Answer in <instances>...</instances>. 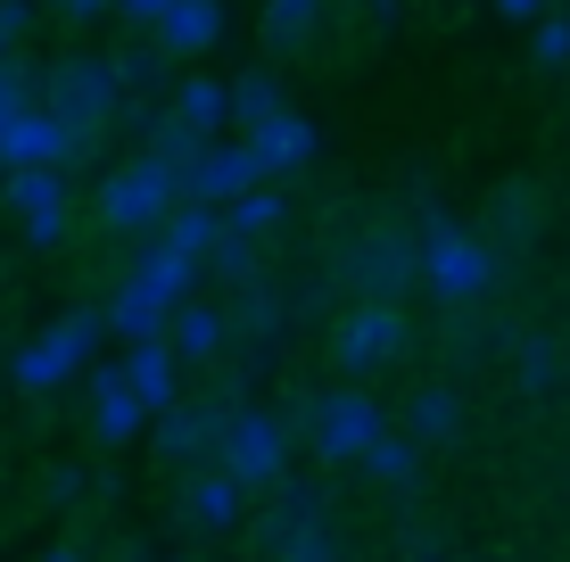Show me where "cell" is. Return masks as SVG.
Returning a JSON list of instances; mask_svg holds the SVG:
<instances>
[{"label":"cell","instance_id":"cell-1","mask_svg":"<svg viewBox=\"0 0 570 562\" xmlns=\"http://www.w3.org/2000/svg\"><path fill=\"white\" fill-rule=\"evenodd\" d=\"M414 282L439 289L446 306L488 298V289H497V240H480V231H463V224L439 216V224L422 231V248H414Z\"/></svg>","mask_w":570,"mask_h":562},{"label":"cell","instance_id":"cell-2","mask_svg":"<svg viewBox=\"0 0 570 562\" xmlns=\"http://www.w3.org/2000/svg\"><path fill=\"white\" fill-rule=\"evenodd\" d=\"M91 356H100V315H91V306H75V315H58L42 339H26V347L9 356V390H17V397H58Z\"/></svg>","mask_w":570,"mask_h":562},{"label":"cell","instance_id":"cell-3","mask_svg":"<svg viewBox=\"0 0 570 562\" xmlns=\"http://www.w3.org/2000/svg\"><path fill=\"white\" fill-rule=\"evenodd\" d=\"M33 100H42L58 125L75 132V141L91 149V132L100 125H116V108H125V83H116V67L108 58H58L50 67V83L33 91Z\"/></svg>","mask_w":570,"mask_h":562},{"label":"cell","instance_id":"cell-4","mask_svg":"<svg viewBox=\"0 0 570 562\" xmlns=\"http://www.w3.org/2000/svg\"><path fill=\"white\" fill-rule=\"evenodd\" d=\"M215 472L240 480V489H282L289 480V431L257 405H240V414H224V431H215Z\"/></svg>","mask_w":570,"mask_h":562},{"label":"cell","instance_id":"cell-5","mask_svg":"<svg viewBox=\"0 0 570 562\" xmlns=\"http://www.w3.org/2000/svg\"><path fill=\"white\" fill-rule=\"evenodd\" d=\"M183 199V190H174V174L157 166V158H125L100 183V224L108 231H132V240H149L157 224H166V207Z\"/></svg>","mask_w":570,"mask_h":562},{"label":"cell","instance_id":"cell-6","mask_svg":"<svg viewBox=\"0 0 570 562\" xmlns=\"http://www.w3.org/2000/svg\"><path fill=\"white\" fill-rule=\"evenodd\" d=\"M405 339H414L405 306L364 298V306H347V315H340V332H331V356H340V373H381V364L405 356Z\"/></svg>","mask_w":570,"mask_h":562},{"label":"cell","instance_id":"cell-7","mask_svg":"<svg viewBox=\"0 0 570 562\" xmlns=\"http://www.w3.org/2000/svg\"><path fill=\"white\" fill-rule=\"evenodd\" d=\"M9 216L33 248H58L75 231V190H67V166H17L9 174Z\"/></svg>","mask_w":570,"mask_h":562},{"label":"cell","instance_id":"cell-8","mask_svg":"<svg viewBox=\"0 0 570 562\" xmlns=\"http://www.w3.org/2000/svg\"><path fill=\"white\" fill-rule=\"evenodd\" d=\"M240 149H248V166H257L265 183H282V174L314 166V149H323V132H314V125H306L298 108H273V116H257V125H240Z\"/></svg>","mask_w":570,"mask_h":562},{"label":"cell","instance_id":"cell-9","mask_svg":"<svg viewBox=\"0 0 570 562\" xmlns=\"http://www.w3.org/2000/svg\"><path fill=\"white\" fill-rule=\"evenodd\" d=\"M381 431H389V422H381V405H372L364 390L314 397V455H323V463H356Z\"/></svg>","mask_w":570,"mask_h":562},{"label":"cell","instance_id":"cell-10","mask_svg":"<svg viewBox=\"0 0 570 562\" xmlns=\"http://www.w3.org/2000/svg\"><path fill=\"white\" fill-rule=\"evenodd\" d=\"M67 158H83V141H75L42 100L17 108L9 125H0V174H17V166H67Z\"/></svg>","mask_w":570,"mask_h":562},{"label":"cell","instance_id":"cell-11","mask_svg":"<svg viewBox=\"0 0 570 562\" xmlns=\"http://www.w3.org/2000/svg\"><path fill=\"white\" fill-rule=\"evenodd\" d=\"M257 183H265V174L248 166V149H240V141H207L199 158L174 174V190H183V199H199V207H232L240 190H257Z\"/></svg>","mask_w":570,"mask_h":562},{"label":"cell","instance_id":"cell-12","mask_svg":"<svg viewBox=\"0 0 570 562\" xmlns=\"http://www.w3.org/2000/svg\"><path fill=\"white\" fill-rule=\"evenodd\" d=\"M347 282H356L364 298L405 306V282H414V240H405V231H372V240H356V257H347Z\"/></svg>","mask_w":570,"mask_h":562},{"label":"cell","instance_id":"cell-13","mask_svg":"<svg viewBox=\"0 0 570 562\" xmlns=\"http://www.w3.org/2000/svg\"><path fill=\"white\" fill-rule=\"evenodd\" d=\"M224 26H232L224 0H174L149 33H157V58H207L215 42H224Z\"/></svg>","mask_w":570,"mask_h":562},{"label":"cell","instance_id":"cell-14","mask_svg":"<svg viewBox=\"0 0 570 562\" xmlns=\"http://www.w3.org/2000/svg\"><path fill=\"white\" fill-rule=\"evenodd\" d=\"M224 339H232L224 306L199 298V289H190V298L166 315V347H174V364H215V356H224Z\"/></svg>","mask_w":570,"mask_h":562},{"label":"cell","instance_id":"cell-15","mask_svg":"<svg viewBox=\"0 0 570 562\" xmlns=\"http://www.w3.org/2000/svg\"><path fill=\"white\" fill-rule=\"evenodd\" d=\"M125 289H141L149 306H166V315H174V306H183L190 289H199V265H190V257H174L166 240H141V257H132Z\"/></svg>","mask_w":570,"mask_h":562},{"label":"cell","instance_id":"cell-16","mask_svg":"<svg viewBox=\"0 0 570 562\" xmlns=\"http://www.w3.org/2000/svg\"><path fill=\"white\" fill-rule=\"evenodd\" d=\"M116 373H125V390L141 397V414H166V405H174V381H183V364H174L166 339H132L125 356H116Z\"/></svg>","mask_w":570,"mask_h":562},{"label":"cell","instance_id":"cell-17","mask_svg":"<svg viewBox=\"0 0 570 562\" xmlns=\"http://www.w3.org/2000/svg\"><path fill=\"white\" fill-rule=\"evenodd\" d=\"M240 480H224V472H215V463H199V472H190L183 480V521H190V530H232V521H240Z\"/></svg>","mask_w":570,"mask_h":562},{"label":"cell","instance_id":"cell-18","mask_svg":"<svg viewBox=\"0 0 570 562\" xmlns=\"http://www.w3.org/2000/svg\"><path fill=\"white\" fill-rule=\"evenodd\" d=\"M157 422V447H166L174 463H190V455H215V431H224V405H183L174 397L166 414H149Z\"/></svg>","mask_w":570,"mask_h":562},{"label":"cell","instance_id":"cell-19","mask_svg":"<svg viewBox=\"0 0 570 562\" xmlns=\"http://www.w3.org/2000/svg\"><path fill=\"white\" fill-rule=\"evenodd\" d=\"M141 397L125 390V373H116V364H100V373H91V431L108 438V447H125V438H141Z\"/></svg>","mask_w":570,"mask_h":562},{"label":"cell","instance_id":"cell-20","mask_svg":"<svg viewBox=\"0 0 570 562\" xmlns=\"http://www.w3.org/2000/svg\"><path fill=\"white\" fill-rule=\"evenodd\" d=\"M174 116H183L190 132H207V141H224L232 132V91L215 83V75H183V83H174Z\"/></svg>","mask_w":570,"mask_h":562},{"label":"cell","instance_id":"cell-21","mask_svg":"<svg viewBox=\"0 0 570 562\" xmlns=\"http://www.w3.org/2000/svg\"><path fill=\"white\" fill-rule=\"evenodd\" d=\"M215 231H224V216H215V207H199V199H174V207H166V224H157L149 240H166L174 257H190V265H199Z\"/></svg>","mask_w":570,"mask_h":562},{"label":"cell","instance_id":"cell-22","mask_svg":"<svg viewBox=\"0 0 570 562\" xmlns=\"http://www.w3.org/2000/svg\"><path fill=\"white\" fill-rule=\"evenodd\" d=\"M215 216H224V231H240V240H265V231L289 224V199H282V183H257V190H240L232 207H215Z\"/></svg>","mask_w":570,"mask_h":562},{"label":"cell","instance_id":"cell-23","mask_svg":"<svg viewBox=\"0 0 570 562\" xmlns=\"http://www.w3.org/2000/svg\"><path fill=\"white\" fill-rule=\"evenodd\" d=\"M356 463H364L372 480H381V489H414V472H422V447H414V438H397V431H381V438H372V447H364Z\"/></svg>","mask_w":570,"mask_h":562},{"label":"cell","instance_id":"cell-24","mask_svg":"<svg viewBox=\"0 0 570 562\" xmlns=\"http://www.w3.org/2000/svg\"><path fill=\"white\" fill-rule=\"evenodd\" d=\"M199 149H207V132H190L174 108H166V116H149V149H141V158H157L166 174H183L190 158H199Z\"/></svg>","mask_w":570,"mask_h":562},{"label":"cell","instance_id":"cell-25","mask_svg":"<svg viewBox=\"0 0 570 562\" xmlns=\"http://www.w3.org/2000/svg\"><path fill=\"white\" fill-rule=\"evenodd\" d=\"M405 438H414V447L455 438V390H414V405H405Z\"/></svg>","mask_w":570,"mask_h":562},{"label":"cell","instance_id":"cell-26","mask_svg":"<svg viewBox=\"0 0 570 562\" xmlns=\"http://www.w3.org/2000/svg\"><path fill=\"white\" fill-rule=\"evenodd\" d=\"M199 274H215V282H257V240H240V231H215L207 240V257H199Z\"/></svg>","mask_w":570,"mask_h":562},{"label":"cell","instance_id":"cell-27","mask_svg":"<svg viewBox=\"0 0 570 562\" xmlns=\"http://www.w3.org/2000/svg\"><path fill=\"white\" fill-rule=\"evenodd\" d=\"M314 26H323V0H265V42L298 50L314 42Z\"/></svg>","mask_w":570,"mask_h":562},{"label":"cell","instance_id":"cell-28","mask_svg":"<svg viewBox=\"0 0 570 562\" xmlns=\"http://www.w3.org/2000/svg\"><path fill=\"white\" fill-rule=\"evenodd\" d=\"M232 91V125H257V116H273V108H289L282 100V75L273 67H257V75H240V83H224Z\"/></svg>","mask_w":570,"mask_h":562},{"label":"cell","instance_id":"cell-29","mask_svg":"<svg viewBox=\"0 0 570 562\" xmlns=\"http://www.w3.org/2000/svg\"><path fill=\"white\" fill-rule=\"evenodd\" d=\"M513 373H521V390H554V381H562V347L529 332V339L513 347Z\"/></svg>","mask_w":570,"mask_h":562},{"label":"cell","instance_id":"cell-30","mask_svg":"<svg viewBox=\"0 0 570 562\" xmlns=\"http://www.w3.org/2000/svg\"><path fill=\"white\" fill-rule=\"evenodd\" d=\"M17 108H33V75H26V58L9 50V58H0V125H9Z\"/></svg>","mask_w":570,"mask_h":562},{"label":"cell","instance_id":"cell-31","mask_svg":"<svg viewBox=\"0 0 570 562\" xmlns=\"http://www.w3.org/2000/svg\"><path fill=\"white\" fill-rule=\"evenodd\" d=\"M538 67H570V17L562 9L538 17Z\"/></svg>","mask_w":570,"mask_h":562},{"label":"cell","instance_id":"cell-32","mask_svg":"<svg viewBox=\"0 0 570 562\" xmlns=\"http://www.w3.org/2000/svg\"><path fill=\"white\" fill-rule=\"evenodd\" d=\"M26 33H33V0H0V58L26 42Z\"/></svg>","mask_w":570,"mask_h":562},{"label":"cell","instance_id":"cell-33","mask_svg":"<svg viewBox=\"0 0 570 562\" xmlns=\"http://www.w3.org/2000/svg\"><path fill=\"white\" fill-rule=\"evenodd\" d=\"M166 9H174V0H108V17H125L132 33H149V26H157Z\"/></svg>","mask_w":570,"mask_h":562},{"label":"cell","instance_id":"cell-34","mask_svg":"<svg viewBox=\"0 0 570 562\" xmlns=\"http://www.w3.org/2000/svg\"><path fill=\"white\" fill-rule=\"evenodd\" d=\"M497 224H504V240H521V231H529V190H504V199H497Z\"/></svg>","mask_w":570,"mask_h":562},{"label":"cell","instance_id":"cell-35","mask_svg":"<svg viewBox=\"0 0 570 562\" xmlns=\"http://www.w3.org/2000/svg\"><path fill=\"white\" fill-rule=\"evenodd\" d=\"M50 17H67V26H100L108 17V0H42Z\"/></svg>","mask_w":570,"mask_h":562},{"label":"cell","instance_id":"cell-36","mask_svg":"<svg viewBox=\"0 0 570 562\" xmlns=\"http://www.w3.org/2000/svg\"><path fill=\"white\" fill-rule=\"evenodd\" d=\"M497 9L513 17V26H538V17H546V9H562V0H497Z\"/></svg>","mask_w":570,"mask_h":562},{"label":"cell","instance_id":"cell-37","mask_svg":"<svg viewBox=\"0 0 570 562\" xmlns=\"http://www.w3.org/2000/svg\"><path fill=\"white\" fill-rule=\"evenodd\" d=\"M83 489H91L83 472H50V505H75V496H83Z\"/></svg>","mask_w":570,"mask_h":562},{"label":"cell","instance_id":"cell-38","mask_svg":"<svg viewBox=\"0 0 570 562\" xmlns=\"http://www.w3.org/2000/svg\"><path fill=\"white\" fill-rule=\"evenodd\" d=\"M42 562H91V554H83V546H50Z\"/></svg>","mask_w":570,"mask_h":562}]
</instances>
